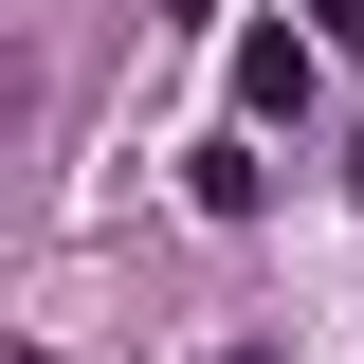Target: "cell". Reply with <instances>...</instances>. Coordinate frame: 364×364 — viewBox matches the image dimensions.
Instances as JSON below:
<instances>
[{"label": "cell", "mask_w": 364, "mask_h": 364, "mask_svg": "<svg viewBox=\"0 0 364 364\" xmlns=\"http://www.w3.org/2000/svg\"><path fill=\"white\" fill-rule=\"evenodd\" d=\"M328 91V37H237V128H310Z\"/></svg>", "instance_id": "6da1fadb"}, {"label": "cell", "mask_w": 364, "mask_h": 364, "mask_svg": "<svg viewBox=\"0 0 364 364\" xmlns=\"http://www.w3.org/2000/svg\"><path fill=\"white\" fill-rule=\"evenodd\" d=\"M182 200H200V219H255L273 164H255V146H200V164H182Z\"/></svg>", "instance_id": "7a4b0ae2"}, {"label": "cell", "mask_w": 364, "mask_h": 364, "mask_svg": "<svg viewBox=\"0 0 364 364\" xmlns=\"http://www.w3.org/2000/svg\"><path fill=\"white\" fill-rule=\"evenodd\" d=\"M310 37H328V55H346V37H364V0H310Z\"/></svg>", "instance_id": "3957f363"}]
</instances>
